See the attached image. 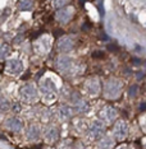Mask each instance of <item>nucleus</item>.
Listing matches in <instances>:
<instances>
[{
	"label": "nucleus",
	"mask_w": 146,
	"mask_h": 149,
	"mask_svg": "<svg viewBox=\"0 0 146 149\" xmlns=\"http://www.w3.org/2000/svg\"><path fill=\"white\" fill-rule=\"evenodd\" d=\"M40 92H41L44 100L51 102V101L55 100L58 91H56L55 84L51 82V79H44L40 83Z\"/></svg>",
	"instance_id": "obj_1"
},
{
	"label": "nucleus",
	"mask_w": 146,
	"mask_h": 149,
	"mask_svg": "<svg viewBox=\"0 0 146 149\" xmlns=\"http://www.w3.org/2000/svg\"><path fill=\"white\" fill-rule=\"evenodd\" d=\"M122 84L117 79H110L104 84V94L108 98H115L121 94Z\"/></svg>",
	"instance_id": "obj_2"
},
{
	"label": "nucleus",
	"mask_w": 146,
	"mask_h": 149,
	"mask_svg": "<svg viewBox=\"0 0 146 149\" xmlns=\"http://www.w3.org/2000/svg\"><path fill=\"white\" fill-rule=\"evenodd\" d=\"M21 98L22 101H25V102H33V101L37 98V91H36V87L33 86V84L28 83L26 84V86H23L21 88Z\"/></svg>",
	"instance_id": "obj_3"
},
{
	"label": "nucleus",
	"mask_w": 146,
	"mask_h": 149,
	"mask_svg": "<svg viewBox=\"0 0 146 149\" xmlns=\"http://www.w3.org/2000/svg\"><path fill=\"white\" fill-rule=\"evenodd\" d=\"M71 101H72V104H73L74 110H76L77 112L85 113L89 111V104H87L86 101L80 96V93L72 92V94H71Z\"/></svg>",
	"instance_id": "obj_4"
},
{
	"label": "nucleus",
	"mask_w": 146,
	"mask_h": 149,
	"mask_svg": "<svg viewBox=\"0 0 146 149\" xmlns=\"http://www.w3.org/2000/svg\"><path fill=\"white\" fill-rule=\"evenodd\" d=\"M104 133H105V125L101 121H97V120L94 121L89 126V130H87L90 139H99L103 136Z\"/></svg>",
	"instance_id": "obj_5"
},
{
	"label": "nucleus",
	"mask_w": 146,
	"mask_h": 149,
	"mask_svg": "<svg viewBox=\"0 0 146 149\" xmlns=\"http://www.w3.org/2000/svg\"><path fill=\"white\" fill-rule=\"evenodd\" d=\"M5 70L8 74L11 75H18V74L22 73L23 70V66H22V63L19 61L18 59H11L5 63Z\"/></svg>",
	"instance_id": "obj_6"
},
{
	"label": "nucleus",
	"mask_w": 146,
	"mask_h": 149,
	"mask_svg": "<svg viewBox=\"0 0 146 149\" xmlns=\"http://www.w3.org/2000/svg\"><path fill=\"white\" fill-rule=\"evenodd\" d=\"M113 135L117 140H123L128 135V125L126 124L124 121H118V123L114 125Z\"/></svg>",
	"instance_id": "obj_7"
},
{
	"label": "nucleus",
	"mask_w": 146,
	"mask_h": 149,
	"mask_svg": "<svg viewBox=\"0 0 146 149\" xmlns=\"http://www.w3.org/2000/svg\"><path fill=\"white\" fill-rule=\"evenodd\" d=\"M56 68L62 73H69L73 69V61L68 56H60L56 60Z\"/></svg>",
	"instance_id": "obj_8"
},
{
	"label": "nucleus",
	"mask_w": 146,
	"mask_h": 149,
	"mask_svg": "<svg viewBox=\"0 0 146 149\" xmlns=\"http://www.w3.org/2000/svg\"><path fill=\"white\" fill-rule=\"evenodd\" d=\"M50 47H51V43H50L49 37H40V38H37L36 42H35V51L41 54V55L49 52Z\"/></svg>",
	"instance_id": "obj_9"
},
{
	"label": "nucleus",
	"mask_w": 146,
	"mask_h": 149,
	"mask_svg": "<svg viewBox=\"0 0 146 149\" xmlns=\"http://www.w3.org/2000/svg\"><path fill=\"white\" fill-rule=\"evenodd\" d=\"M117 115H118L117 110L111 106H105L103 110L100 111V117L103 118L105 123H111V121H114Z\"/></svg>",
	"instance_id": "obj_10"
},
{
	"label": "nucleus",
	"mask_w": 146,
	"mask_h": 149,
	"mask_svg": "<svg viewBox=\"0 0 146 149\" xmlns=\"http://www.w3.org/2000/svg\"><path fill=\"white\" fill-rule=\"evenodd\" d=\"M56 21L60 23H68L73 17V9L72 8H62L56 12Z\"/></svg>",
	"instance_id": "obj_11"
},
{
	"label": "nucleus",
	"mask_w": 146,
	"mask_h": 149,
	"mask_svg": "<svg viewBox=\"0 0 146 149\" xmlns=\"http://www.w3.org/2000/svg\"><path fill=\"white\" fill-rule=\"evenodd\" d=\"M85 89L86 92L90 94V96H96L97 93L100 92V82L97 79H89L86 83H85Z\"/></svg>",
	"instance_id": "obj_12"
},
{
	"label": "nucleus",
	"mask_w": 146,
	"mask_h": 149,
	"mask_svg": "<svg viewBox=\"0 0 146 149\" xmlns=\"http://www.w3.org/2000/svg\"><path fill=\"white\" fill-rule=\"evenodd\" d=\"M45 139L49 143H55V141L59 139V129H58L55 125H50L45 129Z\"/></svg>",
	"instance_id": "obj_13"
},
{
	"label": "nucleus",
	"mask_w": 146,
	"mask_h": 149,
	"mask_svg": "<svg viewBox=\"0 0 146 149\" xmlns=\"http://www.w3.org/2000/svg\"><path fill=\"white\" fill-rule=\"evenodd\" d=\"M56 116L60 121H68L72 117V108L68 107L67 104H62L56 110Z\"/></svg>",
	"instance_id": "obj_14"
},
{
	"label": "nucleus",
	"mask_w": 146,
	"mask_h": 149,
	"mask_svg": "<svg viewBox=\"0 0 146 149\" xmlns=\"http://www.w3.org/2000/svg\"><path fill=\"white\" fill-rule=\"evenodd\" d=\"M73 46H74V43L72 41V38H69V37H63V38H60L59 42H58V49L63 52L72 51Z\"/></svg>",
	"instance_id": "obj_15"
},
{
	"label": "nucleus",
	"mask_w": 146,
	"mask_h": 149,
	"mask_svg": "<svg viewBox=\"0 0 146 149\" xmlns=\"http://www.w3.org/2000/svg\"><path fill=\"white\" fill-rule=\"evenodd\" d=\"M5 126L8 127L9 130L18 133V131H21L22 129H23V124H22V121L19 120V118H17V117H11V118H8V120H6Z\"/></svg>",
	"instance_id": "obj_16"
},
{
	"label": "nucleus",
	"mask_w": 146,
	"mask_h": 149,
	"mask_svg": "<svg viewBox=\"0 0 146 149\" xmlns=\"http://www.w3.org/2000/svg\"><path fill=\"white\" fill-rule=\"evenodd\" d=\"M26 135H27V139L28 140H37V139L40 138V127H39V125H36V124H32V125H30L28 129H27V131H26Z\"/></svg>",
	"instance_id": "obj_17"
},
{
	"label": "nucleus",
	"mask_w": 146,
	"mask_h": 149,
	"mask_svg": "<svg viewBox=\"0 0 146 149\" xmlns=\"http://www.w3.org/2000/svg\"><path fill=\"white\" fill-rule=\"evenodd\" d=\"M113 144H114L113 139L109 138V136H104V138L100 139L99 144H97V148L99 149H111Z\"/></svg>",
	"instance_id": "obj_18"
},
{
	"label": "nucleus",
	"mask_w": 146,
	"mask_h": 149,
	"mask_svg": "<svg viewBox=\"0 0 146 149\" xmlns=\"http://www.w3.org/2000/svg\"><path fill=\"white\" fill-rule=\"evenodd\" d=\"M33 8V3L30 1V0H22V1H18V9L22 12H30L32 10Z\"/></svg>",
	"instance_id": "obj_19"
},
{
	"label": "nucleus",
	"mask_w": 146,
	"mask_h": 149,
	"mask_svg": "<svg viewBox=\"0 0 146 149\" xmlns=\"http://www.w3.org/2000/svg\"><path fill=\"white\" fill-rule=\"evenodd\" d=\"M9 46L8 45H4V43H3L1 45V60H5V57L9 55Z\"/></svg>",
	"instance_id": "obj_20"
},
{
	"label": "nucleus",
	"mask_w": 146,
	"mask_h": 149,
	"mask_svg": "<svg viewBox=\"0 0 146 149\" xmlns=\"http://www.w3.org/2000/svg\"><path fill=\"white\" fill-rule=\"evenodd\" d=\"M8 110H9V101L6 100V98L1 97V112L4 113V112H6Z\"/></svg>",
	"instance_id": "obj_21"
},
{
	"label": "nucleus",
	"mask_w": 146,
	"mask_h": 149,
	"mask_svg": "<svg viewBox=\"0 0 146 149\" xmlns=\"http://www.w3.org/2000/svg\"><path fill=\"white\" fill-rule=\"evenodd\" d=\"M137 93H138V86H136V84L131 86L130 89H128V96L130 97H136V94Z\"/></svg>",
	"instance_id": "obj_22"
},
{
	"label": "nucleus",
	"mask_w": 146,
	"mask_h": 149,
	"mask_svg": "<svg viewBox=\"0 0 146 149\" xmlns=\"http://www.w3.org/2000/svg\"><path fill=\"white\" fill-rule=\"evenodd\" d=\"M64 5H67V1H53V6L56 8L58 10L62 9V6H64Z\"/></svg>",
	"instance_id": "obj_23"
},
{
	"label": "nucleus",
	"mask_w": 146,
	"mask_h": 149,
	"mask_svg": "<svg viewBox=\"0 0 146 149\" xmlns=\"http://www.w3.org/2000/svg\"><path fill=\"white\" fill-rule=\"evenodd\" d=\"M104 54L103 52H94V57H103Z\"/></svg>",
	"instance_id": "obj_24"
},
{
	"label": "nucleus",
	"mask_w": 146,
	"mask_h": 149,
	"mask_svg": "<svg viewBox=\"0 0 146 149\" xmlns=\"http://www.w3.org/2000/svg\"><path fill=\"white\" fill-rule=\"evenodd\" d=\"M13 110H14V112H19V110H21V107H19V104H14V107H13Z\"/></svg>",
	"instance_id": "obj_25"
},
{
	"label": "nucleus",
	"mask_w": 146,
	"mask_h": 149,
	"mask_svg": "<svg viewBox=\"0 0 146 149\" xmlns=\"http://www.w3.org/2000/svg\"><path fill=\"white\" fill-rule=\"evenodd\" d=\"M22 37H23L22 35H19V36H18V37H17V38L14 40V42H16V43H19V42H21V41H22V40H21V38H22Z\"/></svg>",
	"instance_id": "obj_26"
},
{
	"label": "nucleus",
	"mask_w": 146,
	"mask_h": 149,
	"mask_svg": "<svg viewBox=\"0 0 146 149\" xmlns=\"http://www.w3.org/2000/svg\"><path fill=\"white\" fill-rule=\"evenodd\" d=\"M140 110L141 111H145L146 110V103H141L140 104Z\"/></svg>",
	"instance_id": "obj_27"
},
{
	"label": "nucleus",
	"mask_w": 146,
	"mask_h": 149,
	"mask_svg": "<svg viewBox=\"0 0 146 149\" xmlns=\"http://www.w3.org/2000/svg\"><path fill=\"white\" fill-rule=\"evenodd\" d=\"M118 149H128L127 147H121V148H118Z\"/></svg>",
	"instance_id": "obj_28"
}]
</instances>
